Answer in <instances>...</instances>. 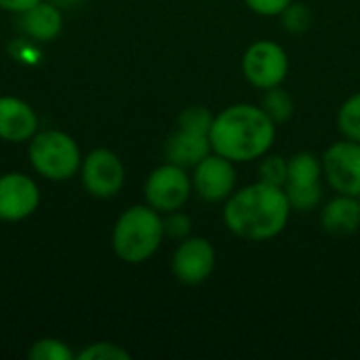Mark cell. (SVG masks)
Here are the masks:
<instances>
[{"instance_id": "cell-1", "label": "cell", "mask_w": 360, "mask_h": 360, "mask_svg": "<svg viewBox=\"0 0 360 360\" xmlns=\"http://www.w3.org/2000/svg\"><path fill=\"white\" fill-rule=\"evenodd\" d=\"M285 188L253 181L236 188L224 202L221 219L230 234L247 243H268L285 232L291 219Z\"/></svg>"}, {"instance_id": "cell-2", "label": "cell", "mask_w": 360, "mask_h": 360, "mask_svg": "<svg viewBox=\"0 0 360 360\" xmlns=\"http://www.w3.org/2000/svg\"><path fill=\"white\" fill-rule=\"evenodd\" d=\"M215 154L236 162H257L276 141V124L259 103H232L215 114L209 131Z\"/></svg>"}, {"instance_id": "cell-3", "label": "cell", "mask_w": 360, "mask_h": 360, "mask_svg": "<svg viewBox=\"0 0 360 360\" xmlns=\"http://www.w3.org/2000/svg\"><path fill=\"white\" fill-rule=\"evenodd\" d=\"M162 213L150 205H133L124 209L112 228V249L118 259L131 266L146 264L162 245Z\"/></svg>"}, {"instance_id": "cell-4", "label": "cell", "mask_w": 360, "mask_h": 360, "mask_svg": "<svg viewBox=\"0 0 360 360\" xmlns=\"http://www.w3.org/2000/svg\"><path fill=\"white\" fill-rule=\"evenodd\" d=\"M32 169L49 181H68L78 175L82 154L72 135L59 129L38 131L27 146Z\"/></svg>"}, {"instance_id": "cell-5", "label": "cell", "mask_w": 360, "mask_h": 360, "mask_svg": "<svg viewBox=\"0 0 360 360\" xmlns=\"http://www.w3.org/2000/svg\"><path fill=\"white\" fill-rule=\"evenodd\" d=\"M285 194L295 213H310L325 202L323 160L314 152H297L289 156Z\"/></svg>"}, {"instance_id": "cell-6", "label": "cell", "mask_w": 360, "mask_h": 360, "mask_svg": "<svg viewBox=\"0 0 360 360\" xmlns=\"http://www.w3.org/2000/svg\"><path fill=\"white\" fill-rule=\"evenodd\" d=\"M289 68L291 63L285 46L270 38H259L251 42L240 59L245 80L257 91L281 86L289 76Z\"/></svg>"}, {"instance_id": "cell-7", "label": "cell", "mask_w": 360, "mask_h": 360, "mask_svg": "<svg viewBox=\"0 0 360 360\" xmlns=\"http://www.w3.org/2000/svg\"><path fill=\"white\" fill-rule=\"evenodd\" d=\"M192 177L188 169L177 167L173 162H165L156 167L146 184H143V198L146 205L156 209L158 213H171L184 209L192 196Z\"/></svg>"}, {"instance_id": "cell-8", "label": "cell", "mask_w": 360, "mask_h": 360, "mask_svg": "<svg viewBox=\"0 0 360 360\" xmlns=\"http://www.w3.org/2000/svg\"><path fill=\"white\" fill-rule=\"evenodd\" d=\"M323 177L335 194L360 198V143L342 137L323 154Z\"/></svg>"}, {"instance_id": "cell-9", "label": "cell", "mask_w": 360, "mask_h": 360, "mask_svg": "<svg viewBox=\"0 0 360 360\" xmlns=\"http://www.w3.org/2000/svg\"><path fill=\"white\" fill-rule=\"evenodd\" d=\"M84 190L99 200H108L114 198L127 179V171L124 165L120 160V156L108 148H95L91 150L80 165L78 171Z\"/></svg>"}, {"instance_id": "cell-10", "label": "cell", "mask_w": 360, "mask_h": 360, "mask_svg": "<svg viewBox=\"0 0 360 360\" xmlns=\"http://www.w3.org/2000/svg\"><path fill=\"white\" fill-rule=\"evenodd\" d=\"M217 266V251L205 236H188L177 243L171 255V272L175 281L188 287L207 283Z\"/></svg>"}, {"instance_id": "cell-11", "label": "cell", "mask_w": 360, "mask_h": 360, "mask_svg": "<svg viewBox=\"0 0 360 360\" xmlns=\"http://www.w3.org/2000/svg\"><path fill=\"white\" fill-rule=\"evenodd\" d=\"M192 177V190L194 194L211 205L217 202H226L238 184V175H236V162L211 152L209 156H205L190 173Z\"/></svg>"}, {"instance_id": "cell-12", "label": "cell", "mask_w": 360, "mask_h": 360, "mask_svg": "<svg viewBox=\"0 0 360 360\" xmlns=\"http://www.w3.org/2000/svg\"><path fill=\"white\" fill-rule=\"evenodd\" d=\"M40 205L38 184L19 171L0 175V221L17 224L36 213Z\"/></svg>"}, {"instance_id": "cell-13", "label": "cell", "mask_w": 360, "mask_h": 360, "mask_svg": "<svg viewBox=\"0 0 360 360\" xmlns=\"http://www.w3.org/2000/svg\"><path fill=\"white\" fill-rule=\"evenodd\" d=\"M38 133V116L34 108L13 95L0 97V139L8 143L30 141Z\"/></svg>"}, {"instance_id": "cell-14", "label": "cell", "mask_w": 360, "mask_h": 360, "mask_svg": "<svg viewBox=\"0 0 360 360\" xmlns=\"http://www.w3.org/2000/svg\"><path fill=\"white\" fill-rule=\"evenodd\" d=\"M321 226L331 236H352L360 230V198L335 194L321 205Z\"/></svg>"}, {"instance_id": "cell-15", "label": "cell", "mask_w": 360, "mask_h": 360, "mask_svg": "<svg viewBox=\"0 0 360 360\" xmlns=\"http://www.w3.org/2000/svg\"><path fill=\"white\" fill-rule=\"evenodd\" d=\"M19 27L36 42H51L63 30V11L49 0H40L38 4L19 13Z\"/></svg>"}, {"instance_id": "cell-16", "label": "cell", "mask_w": 360, "mask_h": 360, "mask_svg": "<svg viewBox=\"0 0 360 360\" xmlns=\"http://www.w3.org/2000/svg\"><path fill=\"white\" fill-rule=\"evenodd\" d=\"M213 152L211 139L205 133H194L186 129H175L167 143H165V156L167 162H173L184 169H194L205 156Z\"/></svg>"}, {"instance_id": "cell-17", "label": "cell", "mask_w": 360, "mask_h": 360, "mask_svg": "<svg viewBox=\"0 0 360 360\" xmlns=\"http://www.w3.org/2000/svg\"><path fill=\"white\" fill-rule=\"evenodd\" d=\"M259 105H262V110L268 114V118L276 127L287 124L293 118V114H295V101H293L291 93L283 84L264 91V97H262Z\"/></svg>"}, {"instance_id": "cell-18", "label": "cell", "mask_w": 360, "mask_h": 360, "mask_svg": "<svg viewBox=\"0 0 360 360\" xmlns=\"http://www.w3.org/2000/svg\"><path fill=\"white\" fill-rule=\"evenodd\" d=\"M338 131L342 137L359 141L360 143V91L350 95L338 110V118H335Z\"/></svg>"}, {"instance_id": "cell-19", "label": "cell", "mask_w": 360, "mask_h": 360, "mask_svg": "<svg viewBox=\"0 0 360 360\" xmlns=\"http://www.w3.org/2000/svg\"><path fill=\"white\" fill-rule=\"evenodd\" d=\"M287 169H289V158L283 154H272L268 152L257 160V181L270 184V186H285L287 181Z\"/></svg>"}, {"instance_id": "cell-20", "label": "cell", "mask_w": 360, "mask_h": 360, "mask_svg": "<svg viewBox=\"0 0 360 360\" xmlns=\"http://www.w3.org/2000/svg\"><path fill=\"white\" fill-rule=\"evenodd\" d=\"M27 359L32 360H76V352L57 338H42L32 344L27 350Z\"/></svg>"}, {"instance_id": "cell-21", "label": "cell", "mask_w": 360, "mask_h": 360, "mask_svg": "<svg viewBox=\"0 0 360 360\" xmlns=\"http://www.w3.org/2000/svg\"><path fill=\"white\" fill-rule=\"evenodd\" d=\"M278 17L283 21L285 32L291 36H302L312 27V11L304 2H297V0H293Z\"/></svg>"}, {"instance_id": "cell-22", "label": "cell", "mask_w": 360, "mask_h": 360, "mask_svg": "<svg viewBox=\"0 0 360 360\" xmlns=\"http://www.w3.org/2000/svg\"><path fill=\"white\" fill-rule=\"evenodd\" d=\"M215 114L207 108V105H188L179 112L177 116V127L186 129V131H194V133H205L209 135L211 124H213Z\"/></svg>"}, {"instance_id": "cell-23", "label": "cell", "mask_w": 360, "mask_h": 360, "mask_svg": "<svg viewBox=\"0 0 360 360\" xmlns=\"http://www.w3.org/2000/svg\"><path fill=\"white\" fill-rule=\"evenodd\" d=\"M162 226H165V238H171V240H177V243L192 236V230H194L192 217L181 209L165 213L162 215Z\"/></svg>"}, {"instance_id": "cell-24", "label": "cell", "mask_w": 360, "mask_h": 360, "mask_svg": "<svg viewBox=\"0 0 360 360\" xmlns=\"http://www.w3.org/2000/svg\"><path fill=\"white\" fill-rule=\"evenodd\" d=\"M78 360H129L131 352L112 342H95L76 354Z\"/></svg>"}, {"instance_id": "cell-25", "label": "cell", "mask_w": 360, "mask_h": 360, "mask_svg": "<svg viewBox=\"0 0 360 360\" xmlns=\"http://www.w3.org/2000/svg\"><path fill=\"white\" fill-rule=\"evenodd\" d=\"M245 6L259 17H278L293 0H243Z\"/></svg>"}, {"instance_id": "cell-26", "label": "cell", "mask_w": 360, "mask_h": 360, "mask_svg": "<svg viewBox=\"0 0 360 360\" xmlns=\"http://www.w3.org/2000/svg\"><path fill=\"white\" fill-rule=\"evenodd\" d=\"M38 2H40V0H0V8L6 11V13L19 15V13H23V11H27L30 6L38 4Z\"/></svg>"}, {"instance_id": "cell-27", "label": "cell", "mask_w": 360, "mask_h": 360, "mask_svg": "<svg viewBox=\"0 0 360 360\" xmlns=\"http://www.w3.org/2000/svg\"><path fill=\"white\" fill-rule=\"evenodd\" d=\"M49 2L57 4V6H59V8L63 11V8H74V6H78V4H80L82 0H49Z\"/></svg>"}]
</instances>
